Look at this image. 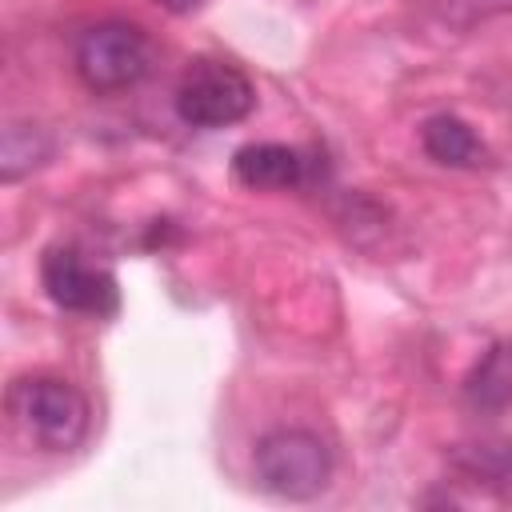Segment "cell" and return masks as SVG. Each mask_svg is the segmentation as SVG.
<instances>
[{
  "label": "cell",
  "mask_w": 512,
  "mask_h": 512,
  "mask_svg": "<svg viewBox=\"0 0 512 512\" xmlns=\"http://www.w3.org/2000/svg\"><path fill=\"white\" fill-rule=\"evenodd\" d=\"M4 404L16 432L44 452H72L92 428L88 396L60 376H20Z\"/></svg>",
  "instance_id": "cell-1"
},
{
  "label": "cell",
  "mask_w": 512,
  "mask_h": 512,
  "mask_svg": "<svg viewBox=\"0 0 512 512\" xmlns=\"http://www.w3.org/2000/svg\"><path fill=\"white\" fill-rule=\"evenodd\" d=\"M256 484L280 500H312L332 480V452L308 428H276L252 452Z\"/></svg>",
  "instance_id": "cell-2"
},
{
  "label": "cell",
  "mask_w": 512,
  "mask_h": 512,
  "mask_svg": "<svg viewBox=\"0 0 512 512\" xmlns=\"http://www.w3.org/2000/svg\"><path fill=\"white\" fill-rule=\"evenodd\" d=\"M72 60H76L80 80L92 92H120V88H132L148 72L152 44L144 28L128 20H100L80 32Z\"/></svg>",
  "instance_id": "cell-3"
},
{
  "label": "cell",
  "mask_w": 512,
  "mask_h": 512,
  "mask_svg": "<svg viewBox=\"0 0 512 512\" xmlns=\"http://www.w3.org/2000/svg\"><path fill=\"white\" fill-rule=\"evenodd\" d=\"M256 108L252 80L228 60H196L176 84V116L192 128H224Z\"/></svg>",
  "instance_id": "cell-4"
},
{
  "label": "cell",
  "mask_w": 512,
  "mask_h": 512,
  "mask_svg": "<svg viewBox=\"0 0 512 512\" xmlns=\"http://www.w3.org/2000/svg\"><path fill=\"white\" fill-rule=\"evenodd\" d=\"M40 284L48 292V300L64 312H80V316H108L120 304V288L116 276L92 260H84L80 248L72 244H56L44 252L40 260Z\"/></svg>",
  "instance_id": "cell-5"
},
{
  "label": "cell",
  "mask_w": 512,
  "mask_h": 512,
  "mask_svg": "<svg viewBox=\"0 0 512 512\" xmlns=\"http://www.w3.org/2000/svg\"><path fill=\"white\" fill-rule=\"evenodd\" d=\"M232 172L244 188L256 192H288L304 180V160L288 144H244L232 156Z\"/></svg>",
  "instance_id": "cell-6"
},
{
  "label": "cell",
  "mask_w": 512,
  "mask_h": 512,
  "mask_svg": "<svg viewBox=\"0 0 512 512\" xmlns=\"http://www.w3.org/2000/svg\"><path fill=\"white\" fill-rule=\"evenodd\" d=\"M464 400L476 412L512 408V340H496L464 376Z\"/></svg>",
  "instance_id": "cell-7"
},
{
  "label": "cell",
  "mask_w": 512,
  "mask_h": 512,
  "mask_svg": "<svg viewBox=\"0 0 512 512\" xmlns=\"http://www.w3.org/2000/svg\"><path fill=\"white\" fill-rule=\"evenodd\" d=\"M420 144H424V152H428L436 164H444V168H472V164H480V156H484L480 136H476L460 116H452V112H440V116L424 120Z\"/></svg>",
  "instance_id": "cell-8"
},
{
  "label": "cell",
  "mask_w": 512,
  "mask_h": 512,
  "mask_svg": "<svg viewBox=\"0 0 512 512\" xmlns=\"http://www.w3.org/2000/svg\"><path fill=\"white\" fill-rule=\"evenodd\" d=\"M52 156V136L40 124H8L0 140V176L12 184Z\"/></svg>",
  "instance_id": "cell-9"
},
{
  "label": "cell",
  "mask_w": 512,
  "mask_h": 512,
  "mask_svg": "<svg viewBox=\"0 0 512 512\" xmlns=\"http://www.w3.org/2000/svg\"><path fill=\"white\" fill-rule=\"evenodd\" d=\"M456 464L468 476H480V480H512V440L468 444V448L456 452Z\"/></svg>",
  "instance_id": "cell-10"
},
{
  "label": "cell",
  "mask_w": 512,
  "mask_h": 512,
  "mask_svg": "<svg viewBox=\"0 0 512 512\" xmlns=\"http://www.w3.org/2000/svg\"><path fill=\"white\" fill-rule=\"evenodd\" d=\"M436 16L448 20V24H476V20H488V16H508L512 12V0H432Z\"/></svg>",
  "instance_id": "cell-11"
},
{
  "label": "cell",
  "mask_w": 512,
  "mask_h": 512,
  "mask_svg": "<svg viewBox=\"0 0 512 512\" xmlns=\"http://www.w3.org/2000/svg\"><path fill=\"white\" fill-rule=\"evenodd\" d=\"M156 4H160L164 12H176V16H180V12H192L200 0H156Z\"/></svg>",
  "instance_id": "cell-12"
}]
</instances>
